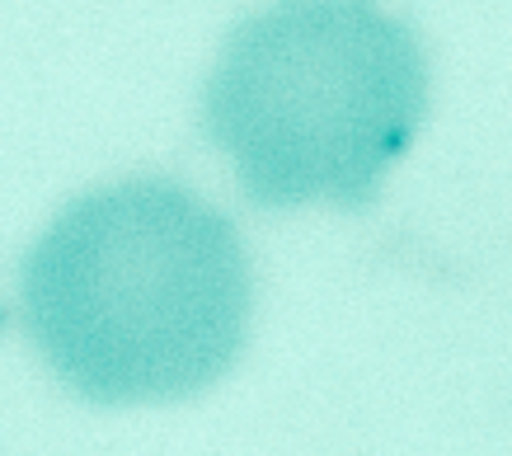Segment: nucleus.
<instances>
[{
    "instance_id": "2",
    "label": "nucleus",
    "mask_w": 512,
    "mask_h": 456,
    "mask_svg": "<svg viewBox=\"0 0 512 456\" xmlns=\"http://www.w3.org/2000/svg\"><path fill=\"white\" fill-rule=\"evenodd\" d=\"M428 104V52L381 0H273L226 33L202 132L254 207L362 212Z\"/></svg>"
},
{
    "instance_id": "1",
    "label": "nucleus",
    "mask_w": 512,
    "mask_h": 456,
    "mask_svg": "<svg viewBox=\"0 0 512 456\" xmlns=\"http://www.w3.org/2000/svg\"><path fill=\"white\" fill-rule=\"evenodd\" d=\"M19 311L80 400L174 405L245 353L254 264L221 207L141 174L80 193L47 221L19 273Z\"/></svg>"
}]
</instances>
